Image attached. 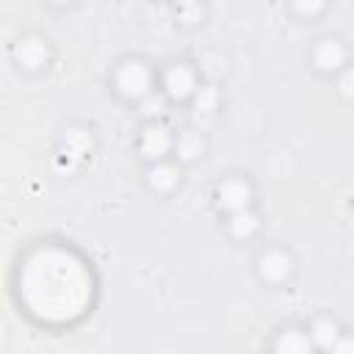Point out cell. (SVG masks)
Listing matches in <instances>:
<instances>
[{
  "label": "cell",
  "mask_w": 354,
  "mask_h": 354,
  "mask_svg": "<svg viewBox=\"0 0 354 354\" xmlns=\"http://www.w3.org/2000/svg\"><path fill=\"white\" fill-rule=\"evenodd\" d=\"M116 88L127 100H141L152 91V69L141 58H130L116 69Z\"/></svg>",
  "instance_id": "cell-1"
},
{
  "label": "cell",
  "mask_w": 354,
  "mask_h": 354,
  "mask_svg": "<svg viewBox=\"0 0 354 354\" xmlns=\"http://www.w3.org/2000/svg\"><path fill=\"white\" fill-rule=\"evenodd\" d=\"M196 88V72L191 64H171L163 72V91L169 100H188Z\"/></svg>",
  "instance_id": "cell-2"
},
{
  "label": "cell",
  "mask_w": 354,
  "mask_h": 354,
  "mask_svg": "<svg viewBox=\"0 0 354 354\" xmlns=\"http://www.w3.org/2000/svg\"><path fill=\"white\" fill-rule=\"evenodd\" d=\"M14 58L22 69L28 72H39L41 66H47L50 61V44L47 39L41 36H22L17 44H14Z\"/></svg>",
  "instance_id": "cell-3"
},
{
  "label": "cell",
  "mask_w": 354,
  "mask_h": 354,
  "mask_svg": "<svg viewBox=\"0 0 354 354\" xmlns=\"http://www.w3.org/2000/svg\"><path fill=\"white\" fill-rule=\"evenodd\" d=\"M257 274H260L263 282L279 285L293 274V257L288 252H282V249H266L257 257Z\"/></svg>",
  "instance_id": "cell-4"
},
{
  "label": "cell",
  "mask_w": 354,
  "mask_h": 354,
  "mask_svg": "<svg viewBox=\"0 0 354 354\" xmlns=\"http://www.w3.org/2000/svg\"><path fill=\"white\" fill-rule=\"evenodd\" d=\"M216 199H218V207H224L227 213L243 210L252 205V185L243 177H230L216 188Z\"/></svg>",
  "instance_id": "cell-5"
},
{
  "label": "cell",
  "mask_w": 354,
  "mask_h": 354,
  "mask_svg": "<svg viewBox=\"0 0 354 354\" xmlns=\"http://www.w3.org/2000/svg\"><path fill=\"white\" fill-rule=\"evenodd\" d=\"M141 152L149 158V160H163V155L169 149H174V136L169 133V127L163 124H147L141 130V141H138Z\"/></svg>",
  "instance_id": "cell-6"
},
{
  "label": "cell",
  "mask_w": 354,
  "mask_h": 354,
  "mask_svg": "<svg viewBox=\"0 0 354 354\" xmlns=\"http://www.w3.org/2000/svg\"><path fill=\"white\" fill-rule=\"evenodd\" d=\"M313 58H315V66L321 72H337L346 64V44L340 39H332V36L329 39H321L315 44Z\"/></svg>",
  "instance_id": "cell-7"
},
{
  "label": "cell",
  "mask_w": 354,
  "mask_h": 354,
  "mask_svg": "<svg viewBox=\"0 0 354 354\" xmlns=\"http://www.w3.org/2000/svg\"><path fill=\"white\" fill-rule=\"evenodd\" d=\"M91 144H94L91 130H86V127H69L64 133V138H61V155H66V160L80 163V160L88 158Z\"/></svg>",
  "instance_id": "cell-8"
},
{
  "label": "cell",
  "mask_w": 354,
  "mask_h": 354,
  "mask_svg": "<svg viewBox=\"0 0 354 354\" xmlns=\"http://www.w3.org/2000/svg\"><path fill=\"white\" fill-rule=\"evenodd\" d=\"M180 183V169L174 163H166V160H155L149 169H147V185L158 194H169L171 188H177Z\"/></svg>",
  "instance_id": "cell-9"
},
{
  "label": "cell",
  "mask_w": 354,
  "mask_h": 354,
  "mask_svg": "<svg viewBox=\"0 0 354 354\" xmlns=\"http://www.w3.org/2000/svg\"><path fill=\"white\" fill-rule=\"evenodd\" d=\"M227 227H230V235H232V238H238V241H246V238H252V235L257 232V227H260V218H257V213H254L252 207H243V210H235V213H230V221H227Z\"/></svg>",
  "instance_id": "cell-10"
},
{
  "label": "cell",
  "mask_w": 354,
  "mask_h": 354,
  "mask_svg": "<svg viewBox=\"0 0 354 354\" xmlns=\"http://www.w3.org/2000/svg\"><path fill=\"white\" fill-rule=\"evenodd\" d=\"M174 152H177L183 160H196V158H202V152H205V138H202V133H196V130H183V133L174 138Z\"/></svg>",
  "instance_id": "cell-11"
},
{
  "label": "cell",
  "mask_w": 354,
  "mask_h": 354,
  "mask_svg": "<svg viewBox=\"0 0 354 354\" xmlns=\"http://www.w3.org/2000/svg\"><path fill=\"white\" fill-rule=\"evenodd\" d=\"M337 337H340L337 321H332V318H315V321H313V326H310V340H313V346H318V348H332Z\"/></svg>",
  "instance_id": "cell-12"
},
{
  "label": "cell",
  "mask_w": 354,
  "mask_h": 354,
  "mask_svg": "<svg viewBox=\"0 0 354 354\" xmlns=\"http://www.w3.org/2000/svg\"><path fill=\"white\" fill-rule=\"evenodd\" d=\"M310 346H313V340L301 329H285L274 343V348L282 354H301V351H310Z\"/></svg>",
  "instance_id": "cell-13"
},
{
  "label": "cell",
  "mask_w": 354,
  "mask_h": 354,
  "mask_svg": "<svg viewBox=\"0 0 354 354\" xmlns=\"http://www.w3.org/2000/svg\"><path fill=\"white\" fill-rule=\"evenodd\" d=\"M221 94L216 86H199L194 91V116H213L218 111Z\"/></svg>",
  "instance_id": "cell-14"
},
{
  "label": "cell",
  "mask_w": 354,
  "mask_h": 354,
  "mask_svg": "<svg viewBox=\"0 0 354 354\" xmlns=\"http://www.w3.org/2000/svg\"><path fill=\"white\" fill-rule=\"evenodd\" d=\"M166 102H169V97H166V91H149L147 97H141L138 100V105H141V113L144 116H160L163 111H166Z\"/></svg>",
  "instance_id": "cell-15"
},
{
  "label": "cell",
  "mask_w": 354,
  "mask_h": 354,
  "mask_svg": "<svg viewBox=\"0 0 354 354\" xmlns=\"http://www.w3.org/2000/svg\"><path fill=\"white\" fill-rule=\"evenodd\" d=\"M290 3H293V8H296L299 14H304V17H315V14H321L324 6H326V0H290Z\"/></svg>",
  "instance_id": "cell-16"
},
{
  "label": "cell",
  "mask_w": 354,
  "mask_h": 354,
  "mask_svg": "<svg viewBox=\"0 0 354 354\" xmlns=\"http://www.w3.org/2000/svg\"><path fill=\"white\" fill-rule=\"evenodd\" d=\"M177 6H180V17L185 22H196V17H202L199 0H177Z\"/></svg>",
  "instance_id": "cell-17"
},
{
  "label": "cell",
  "mask_w": 354,
  "mask_h": 354,
  "mask_svg": "<svg viewBox=\"0 0 354 354\" xmlns=\"http://www.w3.org/2000/svg\"><path fill=\"white\" fill-rule=\"evenodd\" d=\"M337 88H340L343 97H354V66H348V69L340 72V77H337Z\"/></svg>",
  "instance_id": "cell-18"
},
{
  "label": "cell",
  "mask_w": 354,
  "mask_h": 354,
  "mask_svg": "<svg viewBox=\"0 0 354 354\" xmlns=\"http://www.w3.org/2000/svg\"><path fill=\"white\" fill-rule=\"evenodd\" d=\"M332 351H354V337H348V335H343V332H340V337L335 340Z\"/></svg>",
  "instance_id": "cell-19"
},
{
  "label": "cell",
  "mask_w": 354,
  "mask_h": 354,
  "mask_svg": "<svg viewBox=\"0 0 354 354\" xmlns=\"http://www.w3.org/2000/svg\"><path fill=\"white\" fill-rule=\"evenodd\" d=\"M53 6H69V3H75V0H50Z\"/></svg>",
  "instance_id": "cell-20"
}]
</instances>
